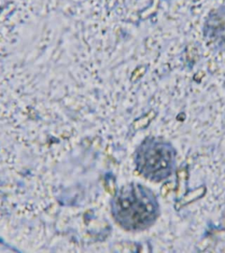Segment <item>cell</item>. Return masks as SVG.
Masks as SVG:
<instances>
[{"instance_id": "1", "label": "cell", "mask_w": 225, "mask_h": 253, "mask_svg": "<svg viewBox=\"0 0 225 253\" xmlns=\"http://www.w3.org/2000/svg\"><path fill=\"white\" fill-rule=\"evenodd\" d=\"M111 213L122 229L139 232L149 229L159 216L154 193L139 183L122 186L111 200Z\"/></svg>"}, {"instance_id": "2", "label": "cell", "mask_w": 225, "mask_h": 253, "mask_svg": "<svg viewBox=\"0 0 225 253\" xmlns=\"http://www.w3.org/2000/svg\"><path fill=\"white\" fill-rule=\"evenodd\" d=\"M135 164L144 178L150 181H162L174 173L176 151L166 140L148 137L135 151Z\"/></svg>"}]
</instances>
